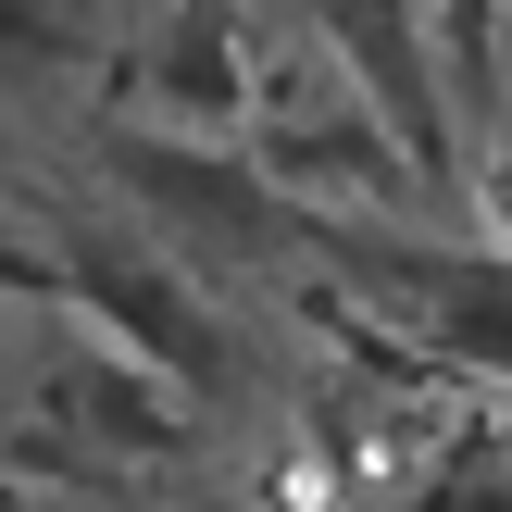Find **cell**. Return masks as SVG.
Instances as JSON below:
<instances>
[{"instance_id": "cell-1", "label": "cell", "mask_w": 512, "mask_h": 512, "mask_svg": "<svg viewBox=\"0 0 512 512\" xmlns=\"http://www.w3.org/2000/svg\"><path fill=\"white\" fill-rule=\"evenodd\" d=\"M63 300L100 325V338L150 350L188 400H213L225 363H238V350H225V325H213V300H200L175 263H150L138 238H113V225H75V238H63Z\"/></svg>"}, {"instance_id": "cell-11", "label": "cell", "mask_w": 512, "mask_h": 512, "mask_svg": "<svg viewBox=\"0 0 512 512\" xmlns=\"http://www.w3.org/2000/svg\"><path fill=\"white\" fill-rule=\"evenodd\" d=\"M488 238L512 250V125H500V150H488Z\"/></svg>"}, {"instance_id": "cell-5", "label": "cell", "mask_w": 512, "mask_h": 512, "mask_svg": "<svg viewBox=\"0 0 512 512\" xmlns=\"http://www.w3.org/2000/svg\"><path fill=\"white\" fill-rule=\"evenodd\" d=\"M375 288H388V313L413 325L438 363L463 375H500L512 388V250L500 263H438V250H375Z\"/></svg>"}, {"instance_id": "cell-3", "label": "cell", "mask_w": 512, "mask_h": 512, "mask_svg": "<svg viewBox=\"0 0 512 512\" xmlns=\"http://www.w3.org/2000/svg\"><path fill=\"white\" fill-rule=\"evenodd\" d=\"M100 163L125 175V200H150L163 225H188V238L238 250V263H263V250L288 238V188H275L263 163H238V150H200V138H138V125H113V138H100Z\"/></svg>"}, {"instance_id": "cell-8", "label": "cell", "mask_w": 512, "mask_h": 512, "mask_svg": "<svg viewBox=\"0 0 512 512\" xmlns=\"http://www.w3.org/2000/svg\"><path fill=\"white\" fill-rule=\"evenodd\" d=\"M75 63H88L75 0H0V88H63Z\"/></svg>"}, {"instance_id": "cell-9", "label": "cell", "mask_w": 512, "mask_h": 512, "mask_svg": "<svg viewBox=\"0 0 512 512\" xmlns=\"http://www.w3.org/2000/svg\"><path fill=\"white\" fill-rule=\"evenodd\" d=\"M438 25H450V63H463V100L488 113L500 100V25H512V0H438Z\"/></svg>"}, {"instance_id": "cell-6", "label": "cell", "mask_w": 512, "mask_h": 512, "mask_svg": "<svg viewBox=\"0 0 512 512\" xmlns=\"http://www.w3.org/2000/svg\"><path fill=\"white\" fill-rule=\"evenodd\" d=\"M263 175H275L288 200H313V188H350V200H413V188H425V175L400 163V138H388V125H375L350 88H338V113H275V125H263Z\"/></svg>"}, {"instance_id": "cell-2", "label": "cell", "mask_w": 512, "mask_h": 512, "mask_svg": "<svg viewBox=\"0 0 512 512\" xmlns=\"http://www.w3.org/2000/svg\"><path fill=\"white\" fill-rule=\"evenodd\" d=\"M313 38L338 50L350 100L400 138V163L425 188L463 175V138H450V100H438V50H425V0H313Z\"/></svg>"}, {"instance_id": "cell-10", "label": "cell", "mask_w": 512, "mask_h": 512, "mask_svg": "<svg viewBox=\"0 0 512 512\" xmlns=\"http://www.w3.org/2000/svg\"><path fill=\"white\" fill-rule=\"evenodd\" d=\"M0 300H63V250H38L25 225H0Z\"/></svg>"}, {"instance_id": "cell-7", "label": "cell", "mask_w": 512, "mask_h": 512, "mask_svg": "<svg viewBox=\"0 0 512 512\" xmlns=\"http://www.w3.org/2000/svg\"><path fill=\"white\" fill-rule=\"evenodd\" d=\"M150 113L163 125H250V38H238V0H175V25L150 38Z\"/></svg>"}, {"instance_id": "cell-4", "label": "cell", "mask_w": 512, "mask_h": 512, "mask_svg": "<svg viewBox=\"0 0 512 512\" xmlns=\"http://www.w3.org/2000/svg\"><path fill=\"white\" fill-rule=\"evenodd\" d=\"M50 425H63V450H88L100 475H125V463H163L175 438H188V388H175L150 350H125V338H75L63 363H50Z\"/></svg>"}]
</instances>
